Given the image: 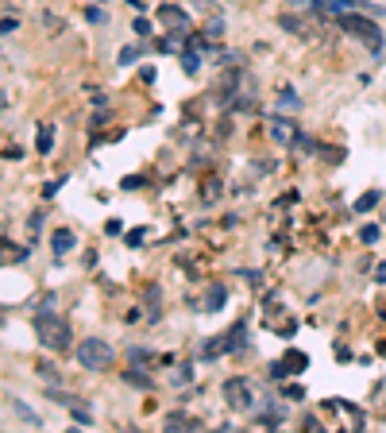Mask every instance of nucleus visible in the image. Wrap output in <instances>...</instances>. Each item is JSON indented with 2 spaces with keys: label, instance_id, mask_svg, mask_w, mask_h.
<instances>
[{
  "label": "nucleus",
  "instance_id": "0eeeda50",
  "mask_svg": "<svg viewBox=\"0 0 386 433\" xmlns=\"http://www.w3.org/2000/svg\"><path fill=\"white\" fill-rule=\"evenodd\" d=\"M74 232H70V228H58L54 236H50V248H54V256H70V252H74Z\"/></svg>",
  "mask_w": 386,
  "mask_h": 433
},
{
  "label": "nucleus",
  "instance_id": "9b49d317",
  "mask_svg": "<svg viewBox=\"0 0 386 433\" xmlns=\"http://www.w3.org/2000/svg\"><path fill=\"white\" fill-rule=\"evenodd\" d=\"M124 379H128L132 387H151V379H147L143 372H124Z\"/></svg>",
  "mask_w": 386,
  "mask_h": 433
},
{
  "label": "nucleus",
  "instance_id": "1a4fd4ad",
  "mask_svg": "<svg viewBox=\"0 0 386 433\" xmlns=\"http://www.w3.org/2000/svg\"><path fill=\"white\" fill-rule=\"evenodd\" d=\"M50 148H54V128L43 124V128H39V155H50Z\"/></svg>",
  "mask_w": 386,
  "mask_h": 433
},
{
  "label": "nucleus",
  "instance_id": "7ed1b4c3",
  "mask_svg": "<svg viewBox=\"0 0 386 433\" xmlns=\"http://www.w3.org/2000/svg\"><path fill=\"white\" fill-rule=\"evenodd\" d=\"M221 394H224V403H228L232 410H251V403H255V391H251V383L243 379V375H232V379H224V383H221Z\"/></svg>",
  "mask_w": 386,
  "mask_h": 433
},
{
  "label": "nucleus",
  "instance_id": "f03ea898",
  "mask_svg": "<svg viewBox=\"0 0 386 433\" xmlns=\"http://www.w3.org/2000/svg\"><path fill=\"white\" fill-rule=\"evenodd\" d=\"M116 352L101 341V336H85L81 345H77V364L89 367V372H105V367H112Z\"/></svg>",
  "mask_w": 386,
  "mask_h": 433
},
{
  "label": "nucleus",
  "instance_id": "f8f14e48",
  "mask_svg": "<svg viewBox=\"0 0 386 433\" xmlns=\"http://www.w3.org/2000/svg\"><path fill=\"white\" fill-rule=\"evenodd\" d=\"M221 302H224V290L216 286V290L209 294V305H205V310H221Z\"/></svg>",
  "mask_w": 386,
  "mask_h": 433
},
{
  "label": "nucleus",
  "instance_id": "9d476101",
  "mask_svg": "<svg viewBox=\"0 0 386 433\" xmlns=\"http://www.w3.org/2000/svg\"><path fill=\"white\" fill-rule=\"evenodd\" d=\"M313 4H317V8H328V12H336V16H340V12H347V8H352V4H356V0H313Z\"/></svg>",
  "mask_w": 386,
  "mask_h": 433
},
{
  "label": "nucleus",
  "instance_id": "2eb2a0df",
  "mask_svg": "<svg viewBox=\"0 0 386 433\" xmlns=\"http://www.w3.org/2000/svg\"><path fill=\"white\" fill-rule=\"evenodd\" d=\"M132 62H135V47H124L120 50V66H132Z\"/></svg>",
  "mask_w": 386,
  "mask_h": 433
},
{
  "label": "nucleus",
  "instance_id": "39448f33",
  "mask_svg": "<svg viewBox=\"0 0 386 433\" xmlns=\"http://www.w3.org/2000/svg\"><path fill=\"white\" fill-rule=\"evenodd\" d=\"M305 364H309V356L294 348V352H286V360H282V364L270 367V375H274V379H282L286 372H305Z\"/></svg>",
  "mask_w": 386,
  "mask_h": 433
},
{
  "label": "nucleus",
  "instance_id": "dca6fc26",
  "mask_svg": "<svg viewBox=\"0 0 386 433\" xmlns=\"http://www.w3.org/2000/svg\"><path fill=\"white\" fill-rule=\"evenodd\" d=\"M182 66H185V74H193V70H197V54H193V50H190V54H182Z\"/></svg>",
  "mask_w": 386,
  "mask_h": 433
},
{
  "label": "nucleus",
  "instance_id": "6e6552de",
  "mask_svg": "<svg viewBox=\"0 0 386 433\" xmlns=\"http://www.w3.org/2000/svg\"><path fill=\"white\" fill-rule=\"evenodd\" d=\"M159 20H163V23H174V31H185V28H190V23H185V16L174 8V4H163V8H159Z\"/></svg>",
  "mask_w": 386,
  "mask_h": 433
},
{
  "label": "nucleus",
  "instance_id": "4468645a",
  "mask_svg": "<svg viewBox=\"0 0 386 433\" xmlns=\"http://www.w3.org/2000/svg\"><path fill=\"white\" fill-rule=\"evenodd\" d=\"M62 182H66V178H50L47 186H43V194H47V197H54L58 190H62Z\"/></svg>",
  "mask_w": 386,
  "mask_h": 433
},
{
  "label": "nucleus",
  "instance_id": "20e7f679",
  "mask_svg": "<svg viewBox=\"0 0 386 433\" xmlns=\"http://www.w3.org/2000/svg\"><path fill=\"white\" fill-rule=\"evenodd\" d=\"M340 28L344 31H352V35H359V39H367V43H383V31H378V23L375 20H363V16H352V12H340Z\"/></svg>",
  "mask_w": 386,
  "mask_h": 433
},
{
  "label": "nucleus",
  "instance_id": "423d86ee",
  "mask_svg": "<svg viewBox=\"0 0 386 433\" xmlns=\"http://www.w3.org/2000/svg\"><path fill=\"white\" fill-rule=\"evenodd\" d=\"M270 132H274V139H282V143H290V139H298V124H294L290 117H274Z\"/></svg>",
  "mask_w": 386,
  "mask_h": 433
},
{
  "label": "nucleus",
  "instance_id": "ddd939ff",
  "mask_svg": "<svg viewBox=\"0 0 386 433\" xmlns=\"http://www.w3.org/2000/svg\"><path fill=\"white\" fill-rule=\"evenodd\" d=\"M375 201H378V194H375V190H371V194H363V197H359V213H363V209H371V205H375Z\"/></svg>",
  "mask_w": 386,
  "mask_h": 433
},
{
  "label": "nucleus",
  "instance_id": "f257e3e1",
  "mask_svg": "<svg viewBox=\"0 0 386 433\" xmlns=\"http://www.w3.org/2000/svg\"><path fill=\"white\" fill-rule=\"evenodd\" d=\"M35 333H39V341H43V348H50V352H66L70 348V325L54 314H39Z\"/></svg>",
  "mask_w": 386,
  "mask_h": 433
}]
</instances>
